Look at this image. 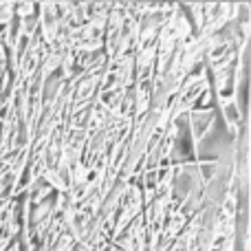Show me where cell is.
<instances>
[{"instance_id": "3957f363", "label": "cell", "mask_w": 251, "mask_h": 251, "mask_svg": "<svg viewBox=\"0 0 251 251\" xmlns=\"http://www.w3.org/2000/svg\"><path fill=\"white\" fill-rule=\"evenodd\" d=\"M13 20V2H0V29Z\"/></svg>"}, {"instance_id": "6da1fadb", "label": "cell", "mask_w": 251, "mask_h": 251, "mask_svg": "<svg viewBox=\"0 0 251 251\" xmlns=\"http://www.w3.org/2000/svg\"><path fill=\"white\" fill-rule=\"evenodd\" d=\"M187 130L192 137V146L199 152L201 143L214 132V124H216V108H192L185 115Z\"/></svg>"}, {"instance_id": "7a4b0ae2", "label": "cell", "mask_w": 251, "mask_h": 251, "mask_svg": "<svg viewBox=\"0 0 251 251\" xmlns=\"http://www.w3.org/2000/svg\"><path fill=\"white\" fill-rule=\"evenodd\" d=\"M38 13V4L33 2H20V4H13V18L22 20V18H29Z\"/></svg>"}]
</instances>
